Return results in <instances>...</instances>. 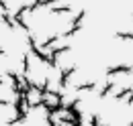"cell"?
<instances>
[{"mask_svg": "<svg viewBox=\"0 0 133 126\" xmlns=\"http://www.w3.org/2000/svg\"><path fill=\"white\" fill-rule=\"evenodd\" d=\"M0 20H2V22H4L8 29H15V18L8 14V12H2V14H0Z\"/></svg>", "mask_w": 133, "mask_h": 126, "instance_id": "6da1fadb", "label": "cell"}, {"mask_svg": "<svg viewBox=\"0 0 133 126\" xmlns=\"http://www.w3.org/2000/svg\"><path fill=\"white\" fill-rule=\"evenodd\" d=\"M23 67H25V71H31V65H29V57L27 55H23Z\"/></svg>", "mask_w": 133, "mask_h": 126, "instance_id": "7a4b0ae2", "label": "cell"}, {"mask_svg": "<svg viewBox=\"0 0 133 126\" xmlns=\"http://www.w3.org/2000/svg\"><path fill=\"white\" fill-rule=\"evenodd\" d=\"M0 10H2V12H8V4H6L4 0H0Z\"/></svg>", "mask_w": 133, "mask_h": 126, "instance_id": "3957f363", "label": "cell"}, {"mask_svg": "<svg viewBox=\"0 0 133 126\" xmlns=\"http://www.w3.org/2000/svg\"><path fill=\"white\" fill-rule=\"evenodd\" d=\"M0 106H12V102H8L6 98H0Z\"/></svg>", "mask_w": 133, "mask_h": 126, "instance_id": "277c9868", "label": "cell"}, {"mask_svg": "<svg viewBox=\"0 0 133 126\" xmlns=\"http://www.w3.org/2000/svg\"><path fill=\"white\" fill-rule=\"evenodd\" d=\"M53 41H57V37H49V39H47V41H45V43H43V45H45V47H47V45H51V43H53Z\"/></svg>", "mask_w": 133, "mask_h": 126, "instance_id": "5b68a950", "label": "cell"}, {"mask_svg": "<svg viewBox=\"0 0 133 126\" xmlns=\"http://www.w3.org/2000/svg\"><path fill=\"white\" fill-rule=\"evenodd\" d=\"M2 55H4V49H0V57H2Z\"/></svg>", "mask_w": 133, "mask_h": 126, "instance_id": "8992f818", "label": "cell"}, {"mask_svg": "<svg viewBox=\"0 0 133 126\" xmlns=\"http://www.w3.org/2000/svg\"><path fill=\"white\" fill-rule=\"evenodd\" d=\"M2 83H4V79H2V75H0V85H2Z\"/></svg>", "mask_w": 133, "mask_h": 126, "instance_id": "52a82bcc", "label": "cell"}]
</instances>
